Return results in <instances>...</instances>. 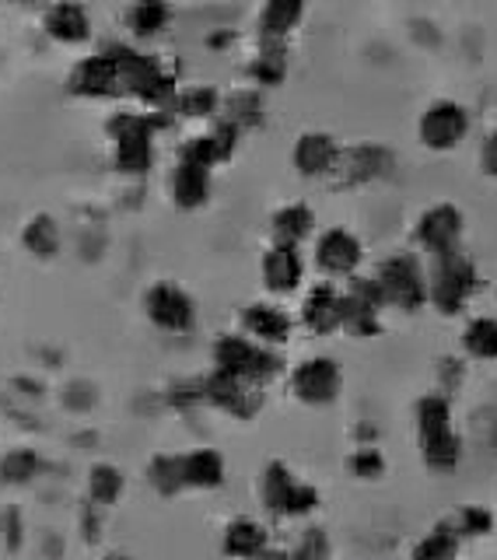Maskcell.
<instances>
[{"instance_id": "52a82bcc", "label": "cell", "mask_w": 497, "mask_h": 560, "mask_svg": "<svg viewBox=\"0 0 497 560\" xmlns=\"http://www.w3.org/2000/svg\"><path fill=\"white\" fill-rule=\"evenodd\" d=\"M344 389V372H340V361L333 358H309L301 361L294 372H291V393L309 402V407H326Z\"/></svg>"}, {"instance_id": "11a10c76", "label": "cell", "mask_w": 497, "mask_h": 560, "mask_svg": "<svg viewBox=\"0 0 497 560\" xmlns=\"http://www.w3.org/2000/svg\"><path fill=\"white\" fill-rule=\"evenodd\" d=\"M291 560H309V557H301V553L294 550V553H291Z\"/></svg>"}, {"instance_id": "d6986e66", "label": "cell", "mask_w": 497, "mask_h": 560, "mask_svg": "<svg viewBox=\"0 0 497 560\" xmlns=\"http://www.w3.org/2000/svg\"><path fill=\"white\" fill-rule=\"evenodd\" d=\"M336 158H340V148L330 133H301L294 144V168L301 175H330Z\"/></svg>"}, {"instance_id": "cb8c5ba5", "label": "cell", "mask_w": 497, "mask_h": 560, "mask_svg": "<svg viewBox=\"0 0 497 560\" xmlns=\"http://www.w3.org/2000/svg\"><path fill=\"white\" fill-rule=\"evenodd\" d=\"M186 487H221L224 483V459L215 448H197L183 455Z\"/></svg>"}, {"instance_id": "f5cc1de1", "label": "cell", "mask_w": 497, "mask_h": 560, "mask_svg": "<svg viewBox=\"0 0 497 560\" xmlns=\"http://www.w3.org/2000/svg\"><path fill=\"white\" fill-rule=\"evenodd\" d=\"M358 438H375V428H365V424H361V428H358Z\"/></svg>"}, {"instance_id": "603a6c76", "label": "cell", "mask_w": 497, "mask_h": 560, "mask_svg": "<svg viewBox=\"0 0 497 560\" xmlns=\"http://www.w3.org/2000/svg\"><path fill=\"white\" fill-rule=\"evenodd\" d=\"M305 14V0H266L259 14V35L263 39H284Z\"/></svg>"}, {"instance_id": "f907efd6", "label": "cell", "mask_w": 497, "mask_h": 560, "mask_svg": "<svg viewBox=\"0 0 497 560\" xmlns=\"http://www.w3.org/2000/svg\"><path fill=\"white\" fill-rule=\"evenodd\" d=\"M263 560H291V553H284V550H266Z\"/></svg>"}, {"instance_id": "f546056e", "label": "cell", "mask_w": 497, "mask_h": 560, "mask_svg": "<svg viewBox=\"0 0 497 560\" xmlns=\"http://www.w3.org/2000/svg\"><path fill=\"white\" fill-rule=\"evenodd\" d=\"M148 480L151 487L158 490V494H180V490L186 487V477H183V455H158V459H151L148 466Z\"/></svg>"}, {"instance_id": "ba28073f", "label": "cell", "mask_w": 497, "mask_h": 560, "mask_svg": "<svg viewBox=\"0 0 497 560\" xmlns=\"http://www.w3.org/2000/svg\"><path fill=\"white\" fill-rule=\"evenodd\" d=\"M470 130V116L459 102H449V98H438L431 102L428 109L420 116V144L431 148V151H452L459 140L466 137Z\"/></svg>"}, {"instance_id": "5b68a950", "label": "cell", "mask_w": 497, "mask_h": 560, "mask_svg": "<svg viewBox=\"0 0 497 560\" xmlns=\"http://www.w3.org/2000/svg\"><path fill=\"white\" fill-rule=\"evenodd\" d=\"M215 364L218 372L239 375L245 382H270L280 372V358L274 350H266V343H253L248 337H235V332H224L215 343Z\"/></svg>"}, {"instance_id": "c3c4849f", "label": "cell", "mask_w": 497, "mask_h": 560, "mask_svg": "<svg viewBox=\"0 0 497 560\" xmlns=\"http://www.w3.org/2000/svg\"><path fill=\"white\" fill-rule=\"evenodd\" d=\"M459 375H463V368H459V361H441V382H446L449 385V378H452V385L459 382Z\"/></svg>"}, {"instance_id": "e575fe53", "label": "cell", "mask_w": 497, "mask_h": 560, "mask_svg": "<svg viewBox=\"0 0 497 560\" xmlns=\"http://www.w3.org/2000/svg\"><path fill=\"white\" fill-rule=\"evenodd\" d=\"M43 459L32 448H14L0 459V483H28L32 477H39Z\"/></svg>"}, {"instance_id": "d590c367", "label": "cell", "mask_w": 497, "mask_h": 560, "mask_svg": "<svg viewBox=\"0 0 497 560\" xmlns=\"http://www.w3.org/2000/svg\"><path fill=\"white\" fill-rule=\"evenodd\" d=\"M169 4L165 0H137V8L130 11V28L137 35H158L165 25H169Z\"/></svg>"}, {"instance_id": "ee69618b", "label": "cell", "mask_w": 497, "mask_h": 560, "mask_svg": "<svg viewBox=\"0 0 497 560\" xmlns=\"http://www.w3.org/2000/svg\"><path fill=\"white\" fill-rule=\"evenodd\" d=\"M0 533H4V547L8 550H18L22 547V515L14 512V508H8L4 515H0Z\"/></svg>"}, {"instance_id": "bcb514c9", "label": "cell", "mask_w": 497, "mask_h": 560, "mask_svg": "<svg viewBox=\"0 0 497 560\" xmlns=\"http://www.w3.org/2000/svg\"><path fill=\"white\" fill-rule=\"evenodd\" d=\"M95 508H99V504L92 501V504L84 508V515H81V529H84V539H88V542H95V539L102 536V522H99V515H95Z\"/></svg>"}, {"instance_id": "1f68e13d", "label": "cell", "mask_w": 497, "mask_h": 560, "mask_svg": "<svg viewBox=\"0 0 497 560\" xmlns=\"http://www.w3.org/2000/svg\"><path fill=\"white\" fill-rule=\"evenodd\" d=\"M417 428L424 438L441 434V431H452V407L446 396H424L417 402Z\"/></svg>"}, {"instance_id": "4fadbf2b", "label": "cell", "mask_w": 497, "mask_h": 560, "mask_svg": "<svg viewBox=\"0 0 497 560\" xmlns=\"http://www.w3.org/2000/svg\"><path fill=\"white\" fill-rule=\"evenodd\" d=\"M459 235H463V214H459V207L452 203H438L431 210H424L417 221V242L431 256L455 253Z\"/></svg>"}, {"instance_id": "7dc6e473", "label": "cell", "mask_w": 497, "mask_h": 560, "mask_svg": "<svg viewBox=\"0 0 497 560\" xmlns=\"http://www.w3.org/2000/svg\"><path fill=\"white\" fill-rule=\"evenodd\" d=\"M481 165L487 175H497V133H490L484 140V151H481Z\"/></svg>"}, {"instance_id": "4316f807", "label": "cell", "mask_w": 497, "mask_h": 560, "mask_svg": "<svg viewBox=\"0 0 497 560\" xmlns=\"http://www.w3.org/2000/svg\"><path fill=\"white\" fill-rule=\"evenodd\" d=\"M463 347L470 358L494 361L497 358V319L481 315V319H470L463 329Z\"/></svg>"}, {"instance_id": "7402d4cb", "label": "cell", "mask_w": 497, "mask_h": 560, "mask_svg": "<svg viewBox=\"0 0 497 560\" xmlns=\"http://www.w3.org/2000/svg\"><path fill=\"white\" fill-rule=\"evenodd\" d=\"M266 542H270V533L263 529L259 522L253 518H235L232 525L224 529V553L228 557H263L266 553Z\"/></svg>"}, {"instance_id": "b9f144b4", "label": "cell", "mask_w": 497, "mask_h": 560, "mask_svg": "<svg viewBox=\"0 0 497 560\" xmlns=\"http://www.w3.org/2000/svg\"><path fill=\"white\" fill-rule=\"evenodd\" d=\"M169 402L172 407H193V402H207V393H204V378H193V382H180V385H172V393H169Z\"/></svg>"}, {"instance_id": "e0dca14e", "label": "cell", "mask_w": 497, "mask_h": 560, "mask_svg": "<svg viewBox=\"0 0 497 560\" xmlns=\"http://www.w3.org/2000/svg\"><path fill=\"white\" fill-rule=\"evenodd\" d=\"M301 323H305L312 332H319V337L340 329V323H344V294H336L333 284H315L305 294V302H301Z\"/></svg>"}, {"instance_id": "60d3db41", "label": "cell", "mask_w": 497, "mask_h": 560, "mask_svg": "<svg viewBox=\"0 0 497 560\" xmlns=\"http://www.w3.org/2000/svg\"><path fill=\"white\" fill-rule=\"evenodd\" d=\"M95 399H99V393H95V385H92V382H70L67 389H63V407H67V410L84 413V410H92V407H95Z\"/></svg>"}, {"instance_id": "2e32d148", "label": "cell", "mask_w": 497, "mask_h": 560, "mask_svg": "<svg viewBox=\"0 0 497 560\" xmlns=\"http://www.w3.org/2000/svg\"><path fill=\"white\" fill-rule=\"evenodd\" d=\"M235 144H239V127H235V122L221 119L210 133H200V137L186 140L183 162H197L204 168H215L218 162H228V158H232Z\"/></svg>"}, {"instance_id": "f35d334b", "label": "cell", "mask_w": 497, "mask_h": 560, "mask_svg": "<svg viewBox=\"0 0 497 560\" xmlns=\"http://www.w3.org/2000/svg\"><path fill=\"white\" fill-rule=\"evenodd\" d=\"M347 466H350L354 477H361V480H379L385 472V459H382V452H375V448H358L350 455Z\"/></svg>"}, {"instance_id": "30bf717a", "label": "cell", "mask_w": 497, "mask_h": 560, "mask_svg": "<svg viewBox=\"0 0 497 560\" xmlns=\"http://www.w3.org/2000/svg\"><path fill=\"white\" fill-rule=\"evenodd\" d=\"M145 312L154 326H162L169 332H186L197 323V305H193V298L175 284H154L145 294Z\"/></svg>"}, {"instance_id": "ffe728a7", "label": "cell", "mask_w": 497, "mask_h": 560, "mask_svg": "<svg viewBox=\"0 0 497 560\" xmlns=\"http://www.w3.org/2000/svg\"><path fill=\"white\" fill-rule=\"evenodd\" d=\"M210 197V168L197 165V162H183L180 158V165H175L172 172V200L175 207H183V210H197L204 207Z\"/></svg>"}, {"instance_id": "5bb4252c", "label": "cell", "mask_w": 497, "mask_h": 560, "mask_svg": "<svg viewBox=\"0 0 497 560\" xmlns=\"http://www.w3.org/2000/svg\"><path fill=\"white\" fill-rule=\"evenodd\" d=\"M396 158L389 154L385 148L379 144H365V148H350V151H340V158H336V183L340 186H354V183H368L375 179V175H385L389 168H393Z\"/></svg>"}, {"instance_id": "7c38bea8", "label": "cell", "mask_w": 497, "mask_h": 560, "mask_svg": "<svg viewBox=\"0 0 497 560\" xmlns=\"http://www.w3.org/2000/svg\"><path fill=\"white\" fill-rule=\"evenodd\" d=\"M67 88L74 95L84 98H105V95H119L123 92V78H119V67L113 60V52L105 49L99 57H88L81 60L74 70H70Z\"/></svg>"}, {"instance_id": "3957f363", "label": "cell", "mask_w": 497, "mask_h": 560, "mask_svg": "<svg viewBox=\"0 0 497 560\" xmlns=\"http://www.w3.org/2000/svg\"><path fill=\"white\" fill-rule=\"evenodd\" d=\"M109 52H113V60L119 67L123 92L137 95L140 102H148V105H158V109L175 105V81L151 57H145V52H137L130 46H109Z\"/></svg>"}, {"instance_id": "8992f818", "label": "cell", "mask_w": 497, "mask_h": 560, "mask_svg": "<svg viewBox=\"0 0 497 560\" xmlns=\"http://www.w3.org/2000/svg\"><path fill=\"white\" fill-rule=\"evenodd\" d=\"M263 504L277 515H309L319 508V490L298 483L284 463H270L263 469Z\"/></svg>"}, {"instance_id": "6da1fadb", "label": "cell", "mask_w": 497, "mask_h": 560, "mask_svg": "<svg viewBox=\"0 0 497 560\" xmlns=\"http://www.w3.org/2000/svg\"><path fill=\"white\" fill-rule=\"evenodd\" d=\"M165 127V116H145V113H119L109 119V137L116 140V172L123 175H145L154 162V130Z\"/></svg>"}, {"instance_id": "d4e9b609", "label": "cell", "mask_w": 497, "mask_h": 560, "mask_svg": "<svg viewBox=\"0 0 497 560\" xmlns=\"http://www.w3.org/2000/svg\"><path fill=\"white\" fill-rule=\"evenodd\" d=\"M274 235L277 242H288V245H298L301 238H309V232L315 228V214L305 207V203H288L280 207L274 214Z\"/></svg>"}, {"instance_id": "8d00e7d4", "label": "cell", "mask_w": 497, "mask_h": 560, "mask_svg": "<svg viewBox=\"0 0 497 560\" xmlns=\"http://www.w3.org/2000/svg\"><path fill=\"white\" fill-rule=\"evenodd\" d=\"M175 109L183 116H193V119H207L221 109V98L215 88H189V92L175 95Z\"/></svg>"}, {"instance_id": "4dcf8cb0", "label": "cell", "mask_w": 497, "mask_h": 560, "mask_svg": "<svg viewBox=\"0 0 497 560\" xmlns=\"http://www.w3.org/2000/svg\"><path fill=\"white\" fill-rule=\"evenodd\" d=\"M459 434L455 431H441V434H431L424 438V463H428L435 472H449L459 466Z\"/></svg>"}, {"instance_id": "484cf974", "label": "cell", "mask_w": 497, "mask_h": 560, "mask_svg": "<svg viewBox=\"0 0 497 560\" xmlns=\"http://www.w3.org/2000/svg\"><path fill=\"white\" fill-rule=\"evenodd\" d=\"M22 242H25V249L32 256L49 259V256H57V249H60V228H57V221H53L49 214H35L25 224Z\"/></svg>"}, {"instance_id": "277c9868", "label": "cell", "mask_w": 497, "mask_h": 560, "mask_svg": "<svg viewBox=\"0 0 497 560\" xmlns=\"http://www.w3.org/2000/svg\"><path fill=\"white\" fill-rule=\"evenodd\" d=\"M375 280L385 294V305L400 312H417L428 302V273H424L420 259L411 253H396L379 262Z\"/></svg>"}, {"instance_id": "681fc988", "label": "cell", "mask_w": 497, "mask_h": 560, "mask_svg": "<svg viewBox=\"0 0 497 560\" xmlns=\"http://www.w3.org/2000/svg\"><path fill=\"white\" fill-rule=\"evenodd\" d=\"M14 385H18V389H25L28 396H39V393H43L39 385H35V382H28V378H14Z\"/></svg>"}, {"instance_id": "74e56055", "label": "cell", "mask_w": 497, "mask_h": 560, "mask_svg": "<svg viewBox=\"0 0 497 560\" xmlns=\"http://www.w3.org/2000/svg\"><path fill=\"white\" fill-rule=\"evenodd\" d=\"M224 119L235 122V127H256V122L263 119V102L256 92H235L232 98L224 102Z\"/></svg>"}, {"instance_id": "7bdbcfd3", "label": "cell", "mask_w": 497, "mask_h": 560, "mask_svg": "<svg viewBox=\"0 0 497 560\" xmlns=\"http://www.w3.org/2000/svg\"><path fill=\"white\" fill-rule=\"evenodd\" d=\"M347 294L361 298V302L375 305V308H382V305H385V294H382V288H379V280H375V277H368V280H365V277H350Z\"/></svg>"}, {"instance_id": "f6af8a7d", "label": "cell", "mask_w": 497, "mask_h": 560, "mask_svg": "<svg viewBox=\"0 0 497 560\" xmlns=\"http://www.w3.org/2000/svg\"><path fill=\"white\" fill-rule=\"evenodd\" d=\"M301 557L309 560H323L330 553V542H326V533L323 529H309L305 536H301V547H298Z\"/></svg>"}, {"instance_id": "836d02e7", "label": "cell", "mask_w": 497, "mask_h": 560, "mask_svg": "<svg viewBox=\"0 0 497 560\" xmlns=\"http://www.w3.org/2000/svg\"><path fill=\"white\" fill-rule=\"evenodd\" d=\"M123 494V472L109 463H99L88 472V498L95 504H116Z\"/></svg>"}, {"instance_id": "7a4b0ae2", "label": "cell", "mask_w": 497, "mask_h": 560, "mask_svg": "<svg viewBox=\"0 0 497 560\" xmlns=\"http://www.w3.org/2000/svg\"><path fill=\"white\" fill-rule=\"evenodd\" d=\"M481 288V277H476L473 259H466L463 253H446L435 256V267L428 273V302H435V308L441 315H459L466 308V302Z\"/></svg>"}, {"instance_id": "816d5d0a", "label": "cell", "mask_w": 497, "mask_h": 560, "mask_svg": "<svg viewBox=\"0 0 497 560\" xmlns=\"http://www.w3.org/2000/svg\"><path fill=\"white\" fill-rule=\"evenodd\" d=\"M228 39H232V35L221 32V35H215V39H210V46H228Z\"/></svg>"}, {"instance_id": "9a60e30c", "label": "cell", "mask_w": 497, "mask_h": 560, "mask_svg": "<svg viewBox=\"0 0 497 560\" xmlns=\"http://www.w3.org/2000/svg\"><path fill=\"white\" fill-rule=\"evenodd\" d=\"M301 277H305V259H301L298 245H288V242H277L266 249L263 256V284L266 291L274 294H291Z\"/></svg>"}, {"instance_id": "9c48e42d", "label": "cell", "mask_w": 497, "mask_h": 560, "mask_svg": "<svg viewBox=\"0 0 497 560\" xmlns=\"http://www.w3.org/2000/svg\"><path fill=\"white\" fill-rule=\"evenodd\" d=\"M204 393H207V402H215V407L228 410L239 420H248L256 417L259 407H263V393L256 382H245L239 375H228V372H215L204 378Z\"/></svg>"}, {"instance_id": "db71d44e", "label": "cell", "mask_w": 497, "mask_h": 560, "mask_svg": "<svg viewBox=\"0 0 497 560\" xmlns=\"http://www.w3.org/2000/svg\"><path fill=\"white\" fill-rule=\"evenodd\" d=\"M105 560H127V557H123V553H109V557H105Z\"/></svg>"}, {"instance_id": "f1b7e54d", "label": "cell", "mask_w": 497, "mask_h": 560, "mask_svg": "<svg viewBox=\"0 0 497 560\" xmlns=\"http://www.w3.org/2000/svg\"><path fill=\"white\" fill-rule=\"evenodd\" d=\"M248 74L259 84H280L288 74V57H284V43L277 39H263L259 57L248 63Z\"/></svg>"}, {"instance_id": "83f0119b", "label": "cell", "mask_w": 497, "mask_h": 560, "mask_svg": "<svg viewBox=\"0 0 497 560\" xmlns=\"http://www.w3.org/2000/svg\"><path fill=\"white\" fill-rule=\"evenodd\" d=\"M350 337H379L382 323H379V308L361 302V298L344 294V323H340Z\"/></svg>"}, {"instance_id": "44dd1931", "label": "cell", "mask_w": 497, "mask_h": 560, "mask_svg": "<svg viewBox=\"0 0 497 560\" xmlns=\"http://www.w3.org/2000/svg\"><path fill=\"white\" fill-rule=\"evenodd\" d=\"M46 32L53 35L57 43H84L88 35H92V22H88V11L81 4H74V0H60V4H53L46 11Z\"/></svg>"}, {"instance_id": "8fae6325", "label": "cell", "mask_w": 497, "mask_h": 560, "mask_svg": "<svg viewBox=\"0 0 497 560\" xmlns=\"http://www.w3.org/2000/svg\"><path fill=\"white\" fill-rule=\"evenodd\" d=\"M361 259H365V245L347 228H330L315 242V267L326 277H354Z\"/></svg>"}, {"instance_id": "ac0fdd59", "label": "cell", "mask_w": 497, "mask_h": 560, "mask_svg": "<svg viewBox=\"0 0 497 560\" xmlns=\"http://www.w3.org/2000/svg\"><path fill=\"white\" fill-rule=\"evenodd\" d=\"M242 326L248 337H256L259 343L266 347H277V343H288L291 337V315L277 308V305H266V302H256L242 312Z\"/></svg>"}, {"instance_id": "ab89813d", "label": "cell", "mask_w": 497, "mask_h": 560, "mask_svg": "<svg viewBox=\"0 0 497 560\" xmlns=\"http://www.w3.org/2000/svg\"><path fill=\"white\" fill-rule=\"evenodd\" d=\"M494 529V515L487 508H463V515H459V536H487Z\"/></svg>"}, {"instance_id": "d6a6232c", "label": "cell", "mask_w": 497, "mask_h": 560, "mask_svg": "<svg viewBox=\"0 0 497 560\" xmlns=\"http://www.w3.org/2000/svg\"><path fill=\"white\" fill-rule=\"evenodd\" d=\"M455 553H459V529H452L446 522L414 547V560H455Z\"/></svg>"}]
</instances>
